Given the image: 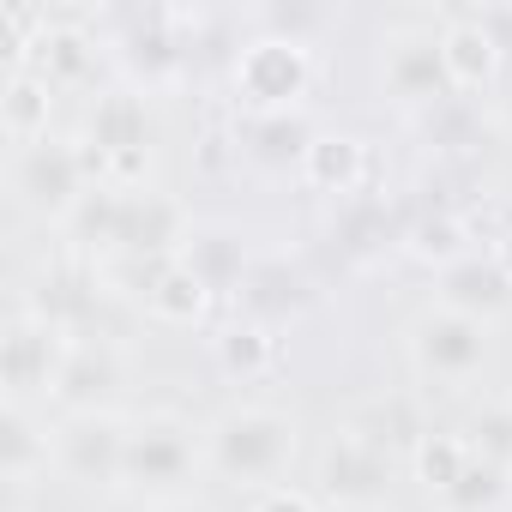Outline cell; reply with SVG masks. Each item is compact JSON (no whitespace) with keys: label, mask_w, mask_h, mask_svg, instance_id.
<instances>
[{"label":"cell","mask_w":512,"mask_h":512,"mask_svg":"<svg viewBox=\"0 0 512 512\" xmlns=\"http://www.w3.org/2000/svg\"><path fill=\"white\" fill-rule=\"evenodd\" d=\"M205 458H211V470L223 482L266 494V488H278V476L296 458V416L272 410V404H235V410H223L211 422Z\"/></svg>","instance_id":"1"},{"label":"cell","mask_w":512,"mask_h":512,"mask_svg":"<svg viewBox=\"0 0 512 512\" xmlns=\"http://www.w3.org/2000/svg\"><path fill=\"white\" fill-rule=\"evenodd\" d=\"M91 175H97V157L67 145V139H55V133L13 151V193H19V205L37 211V217H55V223H67L79 211V199L91 193Z\"/></svg>","instance_id":"2"},{"label":"cell","mask_w":512,"mask_h":512,"mask_svg":"<svg viewBox=\"0 0 512 512\" xmlns=\"http://www.w3.org/2000/svg\"><path fill=\"white\" fill-rule=\"evenodd\" d=\"M308 85H314V55L302 43L260 31L235 55V97L247 103V115H296Z\"/></svg>","instance_id":"3"},{"label":"cell","mask_w":512,"mask_h":512,"mask_svg":"<svg viewBox=\"0 0 512 512\" xmlns=\"http://www.w3.org/2000/svg\"><path fill=\"white\" fill-rule=\"evenodd\" d=\"M67 350H73V338L55 320H43L37 308L13 314L7 338H0V386H7V404H31L37 392H55Z\"/></svg>","instance_id":"4"},{"label":"cell","mask_w":512,"mask_h":512,"mask_svg":"<svg viewBox=\"0 0 512 512\" xmlns=\"http://www.w3.org/2000/svg\"><path fill=\"white\" fill-rule=\"evenodd\" d=\"M127 434L133 422H121L115 410L97 416H67L55 428V470L79 488H121L127 476Z\"/></svg>","instance_id":"5"},{"label":"cell","mask_w":512,"mask_h":512,"mask_svg":"<svg viewBox=\"0 0 512 512\" xmlns=\"http://www.w3.org/2000/svg\"><path fill=\"white\" fill-rule=\"evenodd\" d=\"M193 464H199L193 434H187L175 416H145V422H133V434H127V476H121V488L169 494V488H181V482L193 476Z\"/></svg>","instance_id":"6"},{"label":"cell","mask_w":512,"mask_h":512,"mask_svg":"<svg viewBox=\"0 0 512 512\" xmlns=\"http://www.w3.org/2000/svg\"><path fill=\"white\" fill-rule=\"evenodd\" d=\"M410 350H416V368H422L428 380L458 386V380L482 374V362H488V326H482V320H470V314L434 308V314H422V320H416Z\"/></svg>","instance_id":"7"},{"label":"cell","mask_w":512,"mask_h":512,"mask_svg":"<svg viewBox=\"0 0 512 512\" xmlns=\"http://www.w3.org/2000/svg\"><path fill=\"white\" fill-rule=\"evenodd\" d=\"M320 482L344 506H380L386 482H392V452L368 428H344V434H332V446L320 458Z\"/></svg>","instance_id":"8"},{"label":"cell","mask_w":512,"mask_h":512,"mask_svg":"<svg viewBox=\"0 0 512 512\" xmlns=\"http://www.w3.org/2000/svg\"><path fill=\"white\" fill-rule=\"evenodd\" d=\"M187 235H193V229H187V211H181L169 193H151V187L121 193V223H115V247H121V253L163 266V260H181Z\"/></svg>","instance_id":"9"},{"label":"cell","mask_w":512,"mask_h":512,"mask_svg":"<svg viewBox=\"0 0 512 512\" xmlns=\"http://www.w3.org/2000/svg\"><path fill=\"white\" fill-rule=\"evenodd\" d=\"M386 91L398 103H446L452 97V73L440 55V31H404L386 49Z\"/></svg>","instance_id":"10"},{"label":"cell","mask_w":512,"mask_h":512,"mask_svg":"<svg viewBox=\"0 0 512 512\" xmlns=\"http://www.w3.org/2000/svg\"><path fill=\"white\" fill-rule=\"evenodd\" d=\"M115 392H121V356L109 344H97V338H73V350H67L61 380H55L49 398L67 416H97V410L115 404Z\"/></svg>","instance_id":"11"},{"label":"cell","mask_w":512,"mask_h":512,"mask_svg":"<svg viewBox=\"0 0 512 512\" xmlns=\"http://www.w3.org/2000/svg\"><path fill=\"white\" fill-rule=\"evenodd\" d=\"M440 55H446V73H452V97H476L500 79V43L494 31L476 19V13H452L440 25Z\"/></svg>","instance_id":"12"},{"label":"cell","mask_w":512,"mask_h":512,"mask_svg":"<svg viewBox=\"0 0 512 512\" xmlns=\"http://www.w3.org/2000/svg\"><path fill=\"white\" fill-rule=\"evenodd\" d=\"M151 145V109L139 91H109L97 97L91 109V157H97V181H103V163L115 157H145Z\"/></svg>","instance_id":"13"},{"label":"cell","mask_w":512,"mask_h":512,"mask_svg":"<svg viewBox=\"0 0 512 512\" xmlns=\"http://www.w3.org/2000/svg\"><path fill=\"white\" fill-rule=\"evenodd\" d=\"M506 302H512V278L500 272L494 253H464L458 266L440 272V308H452V314H470L488 326Z\"/></svg>","instance_id":"14"},{"label":"cell","mask_w":512,"mask_h":512,"mask_svg":"<svg viewBox=\"0 0 512 512\" xmlns=\"http://www.w3.org/2000/svg\"><path fill=\"white\" fill-rule=\"evenodd\" d=\"M55 464V434L37 422L31 404H0V470H7V488H31L37 470Z\"/></svg>","instance_id":"15"},{"label":"cell","mask_w":512,"mask_h":512,"mask_svg":"<svg viewBox=\"0 0 512 512\" xmlns=\"http://www.w3.org/2000/svg\"><path fill=\"white\" fill-rule=\"evenodd\" d=\"M235 302H241V320L278 326V320H290V314H302V308H308V278H302V272H290L284 260H260V266L241 278Z\"/></svg>","instance_id":"16"},{"label":"cell","mask_w":512,"mask_h":512,"mask_svg":"<svg viewBox=\"0 0 512 512\" xmlns=\"http://www.w3.org/2000/svg\"><path fill=\"white\" fill-rule=\"evenodd\" d=\"M181 266H187L211 296H235L241 278L253 272V260H247V247H241L235 229H193L187 247H181Z\"/></svg>","instance_id":"17"},{"label":"cell","mask_w":512,"mask_h":512,"mask_svg":"<svg viewBox=\"0 0 512 512\" xmlns=\"http://www.w3.org/2000/svg\"><path fill=\"white\" fill-rule=\"evenodd\" d=\"M25 67L43 73L49 85H85V79L97 73V37H91L85 25H55V19H49V31L37 37V49H31Z\"/></svg>","instance_id":"18"},{"label":"cell","mask_w":512,"mask_h":512,"mask_svg":"<svg viewBox=\"0 0 512 512\" xmlns=\"http://www.w3.org/2000/svg\"><path fill=\"white\" fill-rule=\"evenodd\" d=\"M302 181L314 193H356L368 181V145L356 133H320L302 157Z\"/></svg>","instance_id":"19"},{"label":"cell","mask_w":512,"mask_h":512,"mask_svg":"<svg viewBox=\"0 0 512 512\" xmlns=\"http://www.w3.org/2000/svg\"><path fill=\"white\" fill-rule=\"evenodd\" d=\"M145 308H151V320H163V326H193V320H205L211 290H205L181 260H163V266L145 272Z\"/></svg>","instance_id":"20"},{"label":"cell","mask_w":512,"mask_h":512,"mask_svg":"<svg viewBox=\"0 0 512 512\" xmlns=\"http://www.w3.org/2000/svg\"><path fill=\"white\" fill-rule=\"evenodd\" d=\"M49 97L55 85L31 67H7V85H0V127H7L19 145L49 139Z\"/></svg>","instance_id":"21"},{"label":"cell","mask_w":512,"mask_h":512,"mask_svg":"<svg viewBox=\"0 0 512 512\" xmlns=\"http://www.w3.org/2000/svg\"><path fill=\"white\" fill-rule=\"evenodd\" d=\"M211 350H217V368H223L229 380H266L272 362H278V338H272V326H260V320L223 326V332L211 338Z\"/></svg>","instance_id":"22"},{"label":"cell","mask_w":512,"mask_h":512,"mask_svg":"<svg viewBox=\"0 0 512 512\" xmlns=\"http://www.w3.org/2000/svg\"><path fill=\"white\" fill-rule=\"evenodd\" d=\"M314 139L320 133L302 121V109L296 115H247V151L260 157V163H296L302 169V157H308Z\"/></svg>","instance_id":"23"},{"label":"cell","mask_w":512,"mask_h":512,"mask_svg":"<svg viewBox=\"0 0 512 512\" xmlns=\"http://www.w3.org/2000/svg\"><path fill=\"white\" fill-rule=\"evenodd\" d=\"M506 500H512V470L494 458H470L464 476L440 494V512H494Z\"/></svg>","instance_id":"24"},{"label":"cell","mask_w":512,"mask_h":512,"mask_svg":"<svg viewBox=\"0 0 512 512\" xmlns=\"http://www.w3.org/2000/svg\"><path fill=\"white\" fill-rule=\"evenodd\" d=\"M404 253L410 260H422V266H458L464 253H476V247H464V223L452 217V211H434V217H422V223H410L404 229Z\"/></svg>","instance_id":"25"},{"label":"cell","mask_w":512,"mask_h":512,"mask_svg":"<svg viewBox=\"0 0 512 512\" xmlns=\"http://www.w3.org/2000/svg\"><path fill=\"white\" fill-rule=\"evenodd\" d=\"M470 458H476V452H470L464 434H422V440H416V482L440 500V494L464 476Z\"/></svg>","instance_id":"26"},{"label":"cell","mask_w":512,"mask_h":512,"mask_svg":"<svg viewBox=\"0 0 512 512\" xmlns=\"http://www.w3.org/2000/svg\"><path fill=\"white\" fill-rule=\"evenodd\" d=\"M37 314L55 320V326L73 338V332L97 314V290H91L85 278H73V272H49V278H43V296H37Z\"/></svg>","instance_id":"27"},{"label":"cell","mask_w":512,"mask_h":512,"mask_svg":"<svg viewBox=\"0 0 512 512\" xmlns=\"http://www.w3.org/2000/svg\"><path fill=\"white\" fill-rule=\"evenodd\" d=\"M260 25H266V37H284V43H302V49H308L314 31L332 25V13H320V7H266Z\"/></svg>","instance_id":"28"},{"label":"cell","mask_w":512,"mask_h":512,"mask_svg":"<svg viewBox=\"0 0 512 512\" xmlns=\"http://www.w3.org/2000/svg\"><path fill=\"white\" fill-rule=\"evenodd\" d=\"M247 512H326V506H314L302 488H284V482H278V488H266V494H253Z\"/></svg>","instance_id":"29"},{"label":"cell","mask_w":512,"mask_h":512,"mask_svg":"<svg viewBox=\"0 0 512 512\" xmlns=\"http://www.w3.org/2000/svg\"><path fill=\"white\" fill-rule=\"evenodd\" d=\"M476 19L494 31V43H500V55H512V7H476Z\"/></svg>","instance_id":"30"},{"label":"cell","mask_w":512,"mask_h":512,"mask_svg":"<svg viewBox=\"0 0 512 512\" xmlns=\"http://www.w3.org/2000/svg\"><path fill=\"white\" fill-rule=\"evenodd\" d=\"M488 253H494V260H500V272H506V278H512V235H500V241H494V247H488Z\"/></svg>","instance_id":"31"},{"label":"cell","mask_w":512,"mask_h":512,"mask_svg":"<svg viewBox=\"0 0 512 512\" xmlns=\"http://www.w3.org/2000/svg\"><path fill=\"white\" fill-rule=\"evenodd\" d=\"M157 512H211V506H199V500H163Z\"/></svg>","instance_id":"32"},{"label":"cell","mask_w":512,"mask_h":512,"mask_svg":"<svg viewBox=\"0 0 512 512\" xmlns=\"http://www.w3.org/2000/svg\"><path fill=\"white\" fill-rule=\"evenodd\" d=\"M326 512H386V506H344V500H326Z\"/></svg>","instance_id":"33"}]
</instances>
